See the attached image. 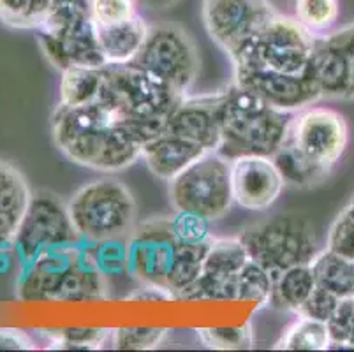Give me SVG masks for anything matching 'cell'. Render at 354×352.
<instances>
[{
    "mask_svg": "<svg viewBox=\"0 0 354 352\" xmlns=\"http://www.w3.org/2000/svg\"><path fill=\"white\" fill-rule=\"evenodd\" d=\"M315 280L310 264H300L273 277V290L268 305L296 312V308L312 295Z\"/></svg>",
    "mask_w": 354,
    "mask_h": 352,
    "instance_id": "cell-24",
    "label": "cell"
},
{
    "mask_svg": "<svg viewBox=\"0 0 354 352\" xmlns=\"http://www.w3.org/2000/svg\"><path fill=\"white\" fill-rule=\"evenodd\" d=\"M59 2H60V0H59Z\"/></svg>",
    "mask_w": 354,
    "mask_h": 352,
    "instance_id": "cell-44",
    "label": "cell"
},
{
    "mask_svg": "<svg viewBox=\"0 0 354 352\" xmlns=\"http://www.w3.org/2000/svg\"><path fill=\"white\" fill-rule=\"evenodd\" d=\"M349 141L347 122L339 111L308 106L292 113L284 143L304 155L308 163L331 173Z\"/></svg>",
    "mask_w": 354,
    "mask_h": 352,
    "instance_id": "cell-11",
    "label": "cell"
},
{
    "mask_svg": "<svg viewBox=\"0 0 354 352\" xmlns=\"http://www.w3.org/2000/svg\"><path fill=\"white\" fill-rule=\"evenodd\" d=\"M169 201L175 212L198 213L208 221L222 219L234 203L231 160L207 151L169 182Z\"/></svg>",
    "mask_w": 354,
    "mask_h": 352,
    "instance_id": "cell-9",
    "label": "cell"
},
{
    "mask_svg": "<svg viewBox=\"0 0 354 352\" xmlns=\"http://www.w3.org/2000/svg\"><path fill=\"white\" fill-rule=\"evenodd\" d=\"M173 234L182 243H208L214 240L210 234L208 219L192 212H175L171 219Z\"/></svg>",
    "mask_w": 354,
    "mask_h": 352,
    "instance_id": "cell-35",
    "label": "cell"
},
{
    "mask_svg": "<svg viewBox=\"0 0 354 352\" xmlns=\"http://www.w3.org/2000/svg\"><path fill=\"white\" fill-rule=\"evenodd\" d=\"M275 349H281V351H328L331 349L328 324L298 315V321H295L286 329L281 340L277 342Z\"/></svg>",
    "mask_w": 354,
    "mask_h": 352,
    "instance_id": "cell-27",
    "label": "cell"
},
{
    "mask_svg": "<svg viewBox=\"0 0 354 352\" xmlns=\"http://www.w3.org/2000/svg\"><path fill=\"white\" fill-rule=\"evenodd\" d=\"M133 66L140 67L180 95H189L199 74V53L191 35L175 24L148 27Z\"/></svg>",
    "mask_w": 354,
    "mask_h": 352,
    "instance_id": "cell-10",
    "label": "cell"
},
{
    "mask_svg": "<svg viewBox=\"0 0 354 352\" xmlns=\"http://www.w3.org/2000/svg\"><path fill=\"white\" fill-rule=\"evenodd\" d=\"M80 241L82 238L71 221L67 203L51 192L32 194L16 237V250L20 252L24 264L55 248L71 247Z\"/></svg>",
    "mask_w": 354,
    "mask_h": 352,
    "instance_id": "cell-13",
    "label": "cell"
},
{
    "mask_svg": "<svg viewBox=\"0 0 354 352\" xmlns=\"http://www.w3.org/2000/svg\"><path fill=\"white\" fill-rule=\"evenodd\" d=\"M92 0H60L37 30L44 57L59 71L106 66L92 19Z\"/></svg>",
    "mask_w": 354,
    "mask_h": 352,
    "instance_id": "cell-6",
    "label": "cell"
},
{
    "mask_svg": "<svg viewBox=\"0 0 354 352\" xmlns=\"http://www.w3.org/2000/svg\"><path fill=\"white\" fill-rule=\"evenodd\" d=\"M249 259L272 277L300 264H310L319 252L314 229L296 215H281L243 229L238 234Z\"/></svg>",
    "mask_w": 354,
    "mask_h": 352,
    "instance_id": "cell-7",
    "label": "cell"
},
{
    "mask_svg": "<svg viewBox=\"0 0 354 352\" xmlns=\"http://www.w3.org/2000/svg\"><path fill=\"white\" fill-rule=\"evenodd\" d=\"M164 132L201 145L208 151L217 150L221 143V129L215 115L214 95L196 99L185 97L182 104L169 116Z\"/></svg>",
    "mask_w": 354,
    "mask_h": 352,
    "instance_id": "cell-19",
    "label": "cell"
},
{
    "mask_svg": "<svg viewBox=\"0 0 354 352\" xmlns=\"http://www.w3.org/2000/svg\"><path fill=\"white\" fill-rule=\"evenodd\" d=\"M315 286L342 298L354 296V259L323 248L310 261Z\"/></svg>",
    "mask_w": 354,
    "mask_h": 352,
    "instance_id": "cell-23",
    "label": "cell"
},
{
    "mask_svg": "<svg viewBox=\"0 0 354 352\" xmlns=\"http://www.w3.org/2000/svg\"><path fill=\"white\" fill-rule=\"evenodd\" d=\"M208 247H210V241L208 243H182L178 241L175 263H173L171 273L167 279V293L171 299H180V296L199 279Z\"/></svg>",
    "mask_w": 354,
    "mask_h": 352,
    "instance_id": "cell-25",
    "label": "cell"
},
{
    "mask_svg": "<svg viewBox=\"0 0 354 352\" xmlns=\"http://www.w3.org/2000/svg\"><path fill=\"white\" fill-rule=\"evenodd\" d=\"M214 106L221 129V143L215 151L224 159L273 157L284 143L292 113L272 108L236 83L214 95Z\"/></svg>",
    "mask_w": 354,
    "mask_h": 352,
    "instance_id": "cell-3",
    "label": "cell"
},
{
    "mask_svg": "<svg viewBox=\"0 0 354 352\" xmlns=\"http://www.w3.org/2000/svg\"><path fill=\"white\" fill-rule=\"evenodd\" d=\"M208 150L198 143L183 140L180 136L162 132L141 148V159L157 178L171 182L191 164L201 159Z\"/></svg>",
    "mask_w": 354,
    "mask_h": 352,
    "instance_id": "cell-20",
    "label": "cell"
},
{
    "mask_svg": "<svg viewBox=\"0 0 354 352\" xmlns=\"http://www.w3.org/2000/svg\"><path fill=\"white\" fill-rule=\"evenodd\" d=\"M231 187L236 205L265 212L281 198L286 182L272 157L249 155L231 160Z\"/></svg>",
    "mask_w": 354,
    "mask_h": 352,
    "instance_id": "cell-17",
    "label": "cell"
},
{
    "mask_svg": "<svg viewBox=\"0 0 354 352\" xmlns=\"http://www.w3.org/2000/svg\"><path fill=\"white\" fill-rule=\"evenodd\" d=\"M295 9L296 19L314 35L326 32L339 18V0H296Z\"/></svg>",
    "mask_w": 354,
    "mask_h": 352,
    "instance_id": "cell-30",
    "label": "cell"
},
{
    "mask_svg": "<svg viewBox=\"0 0 354 352\" xmlns=\"http://www.w3.org/2000/svg\"><path fill=\"white\" fill-rule=\"evenodd\" d=\"M111 329L94 328V329H57L50 331L48 338L50 344L57 349H82V351H92V349H101L102 345L109 344Z\"/></svg>",
    "mask_w": 354,
    "mask_h": 352,
    "instance_id": "cell-32",
    "label": "cell"
},
{
    "mask_svg": "<svg viewBox=\"0 0 354 352\" xmlns=\"http://www.w3.org/2000/svg\"><path fill=\"white\" fill-rule=\"evenodd\" d=\"M273 290V277L263 266L249 261L238 271L231 286V302H252L259 306L270 303Z\"/></svg>",
    "mask_w": 354,
    "mask_h": 352,
    "instance_id": "cell-28",
    "label": "cell"
},
{
    "mask_svg": "<svg viewBox=\"0 0 354 352\" xmlns=\"http://www.w3.org/2000/svg\"><path fill=\"white\" fill-rule=\"evenodd\" d=\"M166 337L164 328H118L111 329L109 344L120 351H150L159 347Z\"/></svg>",
    "mask_w": 354,
    "mask_h": 352,
    "instance_id": "cell-33",
    "label": "cell"
},
{
    "mask_svg": "<svg viewBox=\"0 0 354 352\" xmlns=\"http://www.w3.org/2000/svg\"><path fill=\"white\" fill-rule=\"evenodd\" d=\"M71 221L85 241L125 240L138 225V203L125 183L101 178L80 187L67 201Z\"/></svg>",
    "mask_w": 354,
    "mask_h": 352,
    "instance_id": "cell-5",
    "label": "cell"
},
{
    "mask_svg": "<svg viewBox=\"0 0 354 352\" xmlns=\"http://www.w3.org/2000/svg\"><path fill=\"white\" fill-rule=\"evenodd\" d=\"M136 0H92V19L97 27L124 24L134 18L136 12Z\"/></svg>",
    "mask_w": 354,
    "mask_h": 352,
    "instance_id": "cell-36",
    "label": "cell"
},
{
    "mask_svg": "<svg viewBox=\"0 0 354 352\" xmlns=\"http://www.w3.org/2000/svg\"><path fill=\"white\" fill-rule=\"evenodd\" d=\"M351 203H353V205H354V198H353V201H351Z\"/></svg>",
    "mask_w": 354,
    "mask_h": 352,
    "instance_id": "cell-43",
    "label": "cell"
},
{
    "mask_svg": "<svg viewBox=\"0 0 354 352\" xmlns=\"http://www.w3.org/2000/svg\"><path fill=\"white\" fill-rule=\"evenodd\" d=\"M347 349H354V312H353V322H351L349 338H347Z\"/></svg>",
    "mask_w": 354,
    "mask_h": 352,
    "instance_id": "cell-42",
    "label": "cell"
},
{
    "mask_svg": "<svg viewBox=\"0 0 354 352\" xmlns=\"http://www.w3.org/2000/svg\"><path fill=\"white\" fill-rule=\"evenodd\" d=\"M312 71L319 86L321 99H347L351 83V58L340 50L315 37Z\"/></svg>",
    "mask_w": 354,
    "mask_h": 352,
    "instance_id": "cell-22",
    "label": "cell"
},
{
    "mask_svg": "<svg viewBox=\"0 0 354 352\" xmlns=\"http://www.w3.org/2000/svg\"><path fill=\"white\" fill-rule=\"evenodd\" d=\"M203 344L217 351H247L254 347L252 324L245 322L236 328H203L198 329Z\"/></svg>",
    "mask_w": 354,
    "mask_h": 352,
    "instance_id": "cell-31",
    "label": "cell"
},
{
    "mask_svg": "<svg viewBox=\"0 0 354 352\" xmlns=\"http://www.w3.org/2000/svg\"><path fill=\"white\" fill-rule=\"evenodd\" d=\"M27 178L15 164L0 159V259L16 248V237L32 199Z\"/></svg>",
    "mask_w": 354,
    "mask_h": 352,
    "instance_id": "cell-18",
    "label": "cell"
},
{
    "mask_svg": "<svg viewBox=\"0 0 354 352\" xmlns=\"http://www.w3.org/2000/svg\"><path fill=\"white\" fill-rule=\"evenodd\" d=\"M312 62V60H310ZM234 83L261 97L266 104L284 113H296L321 101L312 64L300 74H282L259 69H236Z\"/></svg>",
    "mask_w": 354,
    "mask_h": 352,
    "instance_id": "cell-15",
    "label": "cell"
},
{
    "mask_svg": "<svg viewBox=\"0 0 354 352\" xmlns=\"http://www.w3.org/2000/svg\"><path fill=\"white\" fill-rule=\"evenodd\" d=\"M347 99H354V58H351V83H349V95Z\"/></svg>",
    "mask_w": 354,
    "mask_h": 352,
    "instance_id": "cell-41",
    "label": "cell"
},
{
    "mask_svg": "<svg viewBox=\"0 0 354 352\" xmlns=\"http://www.w3.org/2000/svg\"><path fill=\"white\" fill-rule=\"evenodd\" d=\"M277 15L270 0H203V25L210 39L230 57L245 50Z\"/></svg>",
    "mask_w": 354,
    "mask_h": 352,
    "instance_id": "cell-12",
    "label": "cell"
},
{
    "mask_svg": "<svg viewBox=\"0 0 354 352\" xmlns=\"http://www.w3.org/2000/svg\"><path fill=\"white\" fill-rule=\"evenodd\" d=\"M35 344L21 329L0 328V351H34Z\"/></svg>",
    "mask_w": 354,
    "mask_h": 352,
    "instance_id": "cell-38",
    "label": "cell"
},
{
    "mask_svg": "<svg viewBox=\"0 0 354 352\" xmlns=\"http://www.w3.org/2000/svg\"><path fill=\"white\" fill-rule=\"evenodd\" d=\"M272 159L275 163L277 169L281 171L286 185L308 189V187H314L317 183L324 182L330 176L328 171L308 163L304 155L298 154L288 143H282L281 148L275 151Z\"/></svg>",
    "mask_w": 354,
    "mask_h": 352,
    "instance_id": "cell-26",
    "label": "cell"
},
{
    "mask_svg": "<svg viewBox=\"0 0 354 352\" xmlns=\"http://www.w3.org/2000/svg\"><path fill=\"white\" fill-rule=\"evenodd\" d=\"M138 6L150 9V11H164V9L175 6L178 0H136Z\"/></svg>",
    "mask_w": 354,
    "mask_h": 352,
    "instance_id": "cell-40",
    "label": "cell"
},
{
    "mask_svg": "<svg viewBox=\"0 0 354 352\" xmlns=\"http://www.w3.org/2000/svg\"><path fill=\"white\" fill-rule=\"evenodd\" d=\"M86 241L46 252L24 268L18 295L30 302H95L106 296V275Z\"/></svg>",
    "mask_w": 354,
    "mask_h": 352,
    "instance_id": "cell-4",
    "label": "cell"
},
{
    "mask_svg": "<svg viewBox=\"0 0 354 352\" xmlns=\"http://www.w3.org/2000/svg\"><path fill=\"white\" fill-rule=\"evenodd\" d=\"M101 69L73 67L64 71L59 86L60 104L83 106L94 102L101 89Z\"/></svg>",
    "mask_w": 354,
    "mask_h": 352,
    "instance_id": "cell-29",
    "label": "cell"
},
{
    "mask_svg": "<svg viewBox=\"0 0 354 352\" xmlns=\"http://www.w3.org/2000/svg\"><path fill=\"white\" fill-rule=\"evenodd\" d=\"M323 41L342 51L346 57L354 58V21L342 27L340 30L323 35Z\"/></svg>",
    "mask_w": 354,
    "mask_h": 352,
    "instance_id": "cell-39",
    "label": "cell"
},
{
    "mask_svg": "<svg viewBox=\"0 0 354 352\" xmlns=\"http://www.w3.org/2000/svg\"><path fill=\"white\" fill-rule=\"evenodd\" d=\"M339 302V296L331 295L330 290L315 286V289L312 290V295L296 308L295 314L301 315V317L314 319V321L328 322L331 315H333Z\"/></svg>",
    "mask_w": 354,
    "mask_h": 352,
    "instance_id": "cell-37",
    "label": "cell"
},
{
    "mask_svg": "<svg viewBox=\"0 0 354 352\" xmlns=\"http://www.w3.org/2000/svg\"><path fill=\"white\" fill-rule=\"evenodd\" d=\"M55 147L74 164L101 173H117L141 159V143L115 124L97 102L57 104L51 115Z\"/></svg>",
    "mask_w": 354,
    "mask_h": 352,
    "instance_id": "cell-1",
    "label": "cell"
},
{
    "mask_svg": "<svg viewBox=\"0 0 354 352\" xmlns=\"http://www.w3.org/2000/svg\"><path fill=\"white\" fill-rule=\"evenodd\" d=\"M97 43L106 66H125L140 53L148 34V25L140 15L124 24L97 27Z\"/></svg>",
    "mask_w": 354,
    "mask_h": 352,
    "instance_id": "cell-21",
    "label": "cell"
},
{
    "mask_svg": "<svg viewBox=\"0 0 354 352\" xmlns=\"http://www.w3.org/2000/svg\"><path fill=\"white\" fill-rule=\"evenodd\" d=\"M249 261V254L238 237L214 238L203 261L201 275L180 296V299L231 302V286L234 277Z\"/></svg>",
    "mask_w": 354,
    "mask_h": 352,
    "instance_id": "cell-16",
    "label": "cell"
},
{
    "mask_svg": "<svg viewBox=\"0 0 354 352\" xmlns=\"http://www.w3.org/2000/svg\"><path fill=\"white\" fill-rule=\"evenodd\" d=\"M328 250L354 259V205L349 203L342 212L335 217L333 224L328 229L326 237Z\"/></svg>",
    "mask_w": 354,
    "mask_h": 352,
    "instance_id": "cell-34",
    "label": "cell"
},
{
    "mask_svg": "<svg viewBox=\"0 0 354 352\" xmlns=\"http://www.w3.org/2000/svg\"><path fill=\"white\" fill-rule=\"evenodd\" d=\"M176 245L169 219H153L136 225L127 238V270L143 286L169 296L167 279L175 263Z\"/></svg>",
    "mask_w": 354,
    "mask_h": 352,
    "instance_id": "cell-14",
    "label": "cell"
},
{
    "mask_svg": "<svg viewBox=\"0 0 354 352\" xmlns=\"http://www.w3.org/2000/svg\"><path fill=\"white\" fill-rule=\"evenodd\" d=\"M315 35L296 18L277 12L252 43L233 60L236 69L300 74L310 66Z\"/></svg>",
    "mask_w": 354,
    "mask_h": 352,
    "instance_id": "cell-8",
    "label": "cell"
},
{
    "mask_svg": "<svg viewBox=\"0 0 354 352\" xmlns=\"http://www.w3.org/2000/svg\"><path fill=\"white\" fill-rule=\"evenodd\" d=\"M101 73V89L94 102L141 147L166 131L169 116L185 99L133 64L104 66Z\"/></svg>",
    "mask_w": 354,
    "mask_h": 352,
    "instance_id": "cell-2",
    "label": "cell"
}]
</instances>
